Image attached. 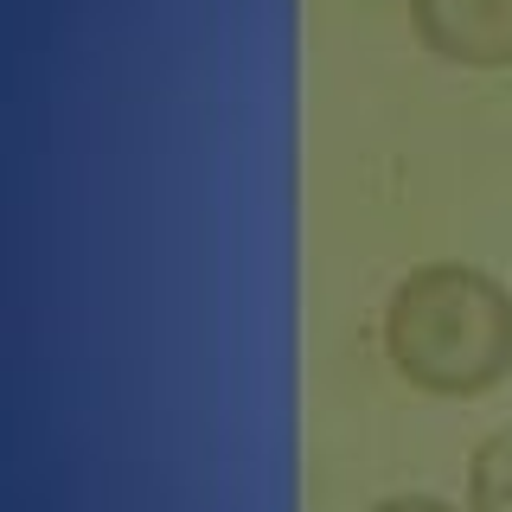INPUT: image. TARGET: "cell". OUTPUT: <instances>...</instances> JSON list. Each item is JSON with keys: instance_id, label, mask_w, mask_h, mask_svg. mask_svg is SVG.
Here are the masks:
<instances>
[{"instance_id": "6da1fadb", "label": "cell", "mask_w": 512, "mask_h": 512, "mask_svg": "<svg viewBox=\"0 0 512 512\" xmlns=\"http://www.w3.org/2000/svg\"><path fill=\"white\" fill-rule=\"evenodd\" d=\"M384 365L423 397L468 404L512 378V288L480 263L429 256L384 288Z\"/></svg>"}, {"instance_id": "7a4b0ae2", "label": "cell", "mask_w": 512, "mask_h": 512, "mask_svg": "<svg viewBox=\"0 0 512 512\" xmlns=\"http://www.w3.org/2000/svg\"><path fill=\"white\" fill-rule=\"evenodd\" d=\"M423 52L461 71H512V0H410Z\"/></svg>"}, {"instance_id": "3957f363", "label": "cell", "mask_w": 512, "mask_h": 512, "mask_svg": "<svg viewBox=\"0 0 512 512\" xmlns=\"http://www.w3.org/2000/svg\"><path fill=\"white\" fill-rule=\"evenodd\" d=\"M468 512H512V423L487 429L468 448V480H461Z\"/></svg>"}, {"instance_id": "277c9868", "label": "cell", "mask_w": 512, "mask_h": 512, "mask_svg": "<svg viewBox=\"0 0 512 512\" xmlns=\"http://www.w3.org/2000/svg\"><path fill=\"white\" fill-rule=\"evenodd\" d=\"M365 512H468V506L442 500V493H384V500H372Z\"/></svg>"}]
</instances>
